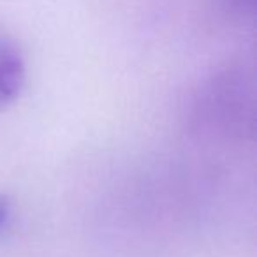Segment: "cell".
I'll use <instances>...</instances> for the list:
<instances>
[{
    "instance_id": "2",
    "label": "cell",
    "mask_w": 257,
    "mask_h": 257,
    "mask_svg": "<svg viewBox=\"0 0 257 257\" xmlns=\"http://www.w3.org/2000/svg\"><path fill=\"white\" fill-rule=\"evenodd\" d=\"M9 213H11V199L6 194H0V229L6 224Z\"/></svg>"
},
{
    "instance_id": "1",
    "label": "cell",
    "mask_w": 257,
    "mask_h": 257,
    "mask_svg": "<svg viewBox=\"0 0 257 257\" xmlns=\"http://www.w3.org/2000/svg\"><path fill=\"white\" fill-rule=\"evenodd\" d=\"M27 69L20 48L8 39H0V111L20 97L25 85Z\"/></svg>"
}]
</instances>
